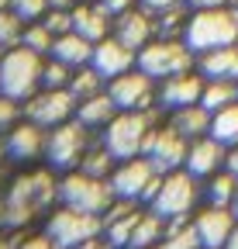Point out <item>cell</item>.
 Listing matches in <instances>:
<instances>
[{"mask_svg": "<svg viewBox=\"0 0 238 249\" xmlns=\"http://www.w3.org/2000/svg\"><path fill=\"white\" fill-rule=\"evenodd\" d=\"M107 90V80L86 62V66H79V70H73V80H69V93L76 97V104L79 101H86V97H97V93H104Z\"/></svg>", "mask_w": 238, "mask_h": 249, "instance_id": "cell-27", "label": "cell"}, {"mask_svg": "<svg viewBox=\"0 0 238 249\" xmlns=\"http://www.w3.org/2000/svg\"><path fill=\"white\" fill-rule=\"evenodd\" d=\"M235 225H238L235 211L231 208H218V204H207L193 218V229H197L204 249H224L228 239H231V232H235Z\"/></svg>", "mask_w": 238, "mask_h": 249, "instance_id": "cell-15", "label": "cell"}, {"mask_svg": "<svg viewBox=\"0 0 238 249\" xmlns=\"http://www.w3.org/2000/svg\"><path fill=\"white\" fill-rule=\"evenodd\" d=\"M169 124L183 139L193 142V139H204L207 132H211V111H207L204 104H190V107H180V111H169Z\"/></svg>", "mask_w": 238, "mask_h": 249, "instance_id": "cell-23", "label": "cell"}, {"mask_svg": "<svg viewBox=\"0 0 238 249\" xmlns=\"http://www.w3.org/2000/svg\"><path fill=\"white\" fill-rule=\"evenodd\" d=\"M11 242H14V249H55V242H52L45 232H42V235H28V239L14 232V235H11Z\"/></svg>", "mask_w": 238, "mask_h": 249, "instance_id": "cell-38", "label": "cell"}, {"mask_svg": "<svg viewBox=\"0 0 238 249\" xmlns=\"http://www.w3.org/2000/svg\"><path fill=\"white\" fill-rule=\"evenodd\" d=\"M156 124H159V107H152V111H117L107 121V128L100 132V142L107 145V152L117 163L135 160V156L145 152V142H148Z\"/></svg>", "mask_w": 238, "mask_h": 249, "instance_id": "cell-2", "label": "cell"}, {"mask_svg": "<svg viewBox=\"0 0 238 249\" xmlns=\"http://www.w3.org/2000/svg\"><path fill=\"white\" fill-rule=\"evenodd\" d=\"M162 249H204V246H200V235H197V229H193L190 218H166Z\"/></svg>", "mask_w": 238, "mask_h": 249, "instance_id": "cell-26", "label": "cell"}, {"mask_svg": "<svg viewBox=\"0 0 238 249\" xmlns=\"http://www.w3.org/2000/svg\"><path fill=\"white\" fill-rule=\"evenodd\" d=\"M21 114L28 121L42 124V128H55V124H63L76 114V97L69 90H45L42 87L38 93H32V97L21 104Z\"/></svg>", "mask_w": 238, "mask_h": 249, "instance_id": "cell-12", "label": "cell"}, {"mask_svg": "<svg viewBox=\"0 0 238 249\" xmlns=\"http://www.w3.org/2000/svg\"><path fill=\"white\" fill-rule=\"evenodd\" d=\"M231 211H235V218H238V194H235V201H231Z\"/></svg>", "mask_w": 238, "mask_h": 249, "instance_id": "cell-49", "label": "cell"}, {"mask_svg": "<svg viewBox=\"0 0 238 249\" xmlns=\"http://www.w3.org/2000/svg\"><path fill=\"white\" fill-rule=\"evenodd\" d=\"M0 249H14V242L11 239H0Z\"/></svg>", "mask_w": 238, "mask_h": 249, "instance_id": "cell-48", "label": "cell"}, {"mask_svg": "<svg viewBox=\"0 0 238 249\" xmlns=\"http://www.w3.org/2000/svg\"><path fill=\"white\" fill-rule=\"evenodd\" d=\"M238 101V83L235 80H207L204 83V93H200V104L207 107V111H221V107H228V104H235Z\"/></svg>", "mask_w": 238, "mask_h": 249, "instance_id": "cell-28", "label": "cell"}, {"mask_svg": "<svg viewBox=\"0 0 238 249\" xmlns=\"http://www.w3.org/2000/svg\"><path fill=\"white\" fill-rule=\"evenodd\" d=\"M204 76L187 70V73H176V76H166L159 80V107L162 111H180V107H190V104H200V93H204Z\"/></svg>", "mask_w": 238, "mask_h": 249, "instance_id": "cell-14", "label": "cell"}, {"mask_svg": "<svg viewBox=\"0 0 238 249\" xmlns=\"http://www.w3.org/2000/svg\"><path fill=\"white\" fill-rule=\"evenodd\" d=\"M42 21H45V28L52 31L55 38H59V35H69V31H73V11H59V7H48V14H45Z\"/></svg>", "mask_w": 238, "mask_h": 249, "instance_id": "cell-36", "label": "cell"}, {"mask_svg": "<svg viewBox=\"0 0 238 249\" xmlns=\"http://www.w3.org/2000/svg\"><path fill=\"white\" fill-rule=\"evenodd\" d=\"M224 249H238V225H235V232H231V239H228V246Z\"/></svg>", "mask_w": 238, "mask_h": 249, "instance_id": "cell-47", "label": "cell"}, {"mask_svg": "<svg viewBox=\"0 0 238 249\" xmlns=\"http://www.w3.org/2000/svg\"><path fill=\"white\" fill-rule=\"evenodd\" d=\"M48 55L63 59L66 66H73V70H79V66H86V62H90V55H94V42H86L83 35L69 31V35H59V38L52 42V52H48Z\"/></svg>", "mask_w": 238, "mask_h": 249, "instance_id": "cell-24", "label": "cell"}, {"mask_svg": "<svg viewBox=\"0 0 238 249\" xmlns=\"http://www.w3.org/2000/svg\"><path fill=\"white\" fill-rule=\"evenodd\" d=\"M138 4L148 11V14H159V11H169L176 4H183V0H138Z\"/></svg>", "mask_w": 238, "mask_h": 249, "instance_id": "cell-40", "label": "cell"}, {"mask_svg": "<svg viewBox=\"0 0 238 249\" xmlns=\"http://www.w3.org/2000/svg\"><path fill=\"white\" fill-rule=\"evenodd\" d=\"M55 201H59V180H55L52 166L14 177L11 187H7V197H4V204H7V229H14V232L24 229L38 211L52 208Z\"/></svg>", "mask_w": 238, "mask_h": 249, "instance_id": "cell-1", "label": "cell"}, {"mask_svg": "<svg viewBox=\"0 0 238 249\" xmlns=\"http://www.w3.org/2000/svg\"><path fill=\"white\" fill-rule=\"evenodd\" d=\"M11 11L24 24H32V21H42L48 14V0H11Z\"/></svg>", "mask_w": 238, "mask_h": 249, "instance_id": "cell-35", "label": "cell"}, {"mask_svg": "<svg viewBox=\"0 0 238 249\" xmlns=\"http://www.w3.org/2000/svg\"><path fill=\"white\" fill-rule=\"evenodd\" d=\"M4 52H7V49H0V59H4Z\"/></svg>", "mask_w": 238, "mask_h": 249, "instance_id": "cell-53", "label": "cell"}, {"mask_svg": "<svg viewBox=\"0 0 238 249\" xmlns=\"http://www.w3.org/2000/svg\"><path fill=\"white\" fill-rule=\"evenodd\" d=\"M162 183V173L145 160V156H135V160H121L111 173V187L117 197L125 201H138V204H152L156 191Z\"/></svg>", "mask_w": 238, "mask_h": 249, "instance_id": "cell-10", "label": "cell"}, {"mask_svg": "<svg viewBox=\"0 0 238 249\" xmlns=\"http://www.w3.org/2000/svg\"><path fill=\"white\" fill-rule=\"evenodd\" d=\"M162 235H166V218H162V214H156L152 208H148V211H142V214H138L128 249H148V246H159V242H162Z\"/></svg>", "mask_w": 238, "mask_h": 249, "instance_id": "cell-25", "label": "cell"}, {"mask_svg": "<svg viewBox=\"0 0 238 249\" xmlns=\"http://www.w3.org/2000/svg\"><path fill=\"white\" fill-rule=\"evenodd\" d=\"M7 139V156L14 163H35L45 156V139H48V128H42V124L28 121L21 114V121L14 124V128L4 135Z\"/></svg>", "mask_w": 238, "mask_h": 249, "instance_id": "cell-16", "label": "cell"}, {"mask_svg": "<svg viewBox=\"0 0 238 249\" xmlns=\"http://www.w3.org/2000/svg\"><path fill=\"white\" fill-rule=\"evenodd\" d=\"M94 145L90 139V128L86 124H79L76 118L63 121V124H55V128H48V139H45V156L42 160L59 170V173H69L79 166V160L86 156V149Z\"/></svg>", "mask_w": 238, "mask_h": 249, "instance_id": "cell-7", "label": "cell"}, {"mask_svg": "<svg viewBox=\"0 0 238 249\" xmlns=\"http://www.w3.org/2000/svg\"><path fill=\"white\" fill-rule=\"evenodd\" d=\"M52 42H55V35L45 28V21H32V24H24V38H21V45H28L32 52L48 55V52H52Z\"/></svg>", "mask_w": 238, "mask_h": 249, "instance_id": "cell-33", "label": "cell"}, {"mask_svg": "<svg viewBox=\"0 0 238 249\" xmlns=\"http://www.w3.org/2000/svg\"><path fill=\"white\" fill-rule=\"evenodd\" d=\"M197 73L204 80H235L238 83V42L197 55Z\"/></svg>", "mask_w": 238, "mask_h": 249, "instance_id": "cell-21", "label": "cell"}, {"mask_svg": "<svg viewBox=\"0 0 238 249\" xmlns=\"http://www.w3.org/2000/svg\"><path fill=\"white\" fill-rule=\"evenodd\" d=\"M197 201H200V180L180 166L173 173H162V183H159V191L148 208L162 218H190Z\"/></svg>", "mask_w": 238, "mask_h": 249, "instance_id": "cell-9", "label": "cell"}, {"mask_svg": "<svg viewBox=\"0 0 238 249\" xmlns=\"http://www.w3.org/2000/svg\"><path fill=\"white\" fill-rule=\"evenodd\" d=\"M59 201L76 208V211H86V214H104L117 201V194H114L111 180L90 177L83 170H69V173H63V180H59Z\"/></svg>", "mask_w": 238, "mask_h": 249, "instance_id": "cell-5", "label": "cell"}, {"mask_svg": "<svg viewBox=\"0 0 238 249\" xmlns=\"http://www.w3.org/2000/svg\"><path fill=\"white\" fill-rule=\"evenodd\" d=\"M238 194V177L231 170H218L214 177H207V201L218 204V208H231Z\"/></svg>", "mask_w": 238, "mask_h": 249, "instance_id": "cell-30", "label": "cell"}, {"mask_svg": "<svg viewBox=\"0 0 238 249\" xmlns=\"http://www.w3.org/2000/svg\"><path fill=\"white\" fill-rule=\"evenodd\" d=\"M79 0H48V7H59V11H73Z\"/></svg>", "mask_w": 238, "mask_h": 249, "instance_id": "cell-44", "label": "cell"}, {"mask_svg": "<svg viewBox=\"0 0 238 249\" xmlns=\"http://www.w3.org/2000/svg\"><path fill=\"white\" fill-rule=\"evenodd\" d=\"M183 42L193 55H204L211 49H224L238 42V18L231 7H211V11H190Z\"/></svg>", "mask_w": 238, "mask_h": 249, "instance_id": "cell-3", "label": "cell"}, {"mask_svg": "<svg viewBox=\"0 0 238 249\" xmlns=\"http://www.w3.org/2000/svg\"><path fill=\"white\" fill-rule=\"evenodd\" d=\"M187 149H190V139H183L173 124H156L152 135H148V142H145V152H142V156H145V160L152 163L159 173H173V170L183 166Z\"/></svg>", "mask_w": 238, "mask_h": 249, "instance_id": "cell-13", "label": "cell"}, {"mask_svg": "<svg viewBox=\"0 0 238 249\" xmlns=\"http://www.w3.org/2000/svg\"><path fill=\"white\" fill-rule=\"evenodd\" d=\"M207 135L218 139L221 145H235L238 142V101L211 114V132Z\"/></svg>", "mask_w": 238, "mask_h": 249, "instance_id": "cell-29", "label": "cell"}, {"mask_svg": "<svg viewBox=\"0 0 238 249\" xmlns=\"http://www.w3.org/2000/svg\"><path fill=\"white\" fill-rule=\"evenodd\" d=\"M135 66L159 83V80H166V76H176V73L193 70V66H197V55L190 52V45H187L183 38H162V35H156L152 42L138 52Z\"/></svg>", "mask_w": 238, "mask_h": 249, "instance_id": "cell-6", "label": "cell"}, {"mask_svg": "<svg viewBox=\"0 0 238 249\" xmlns=\"http://www.w3.org/2000/svg\"><path fill=\"white\" fill-rule=\"evenodd\" d=\"M4 160H11V156H7V139L0 135V166H4Z\"/></svg>", "mask_w": 238, "mask_h": 249, "instance_id": "cell-45", "label": "cell"}, {"mask_svg": "<svg viewBox=\"0 0 238 249\" xmlns=\"http://www.w3.org/2000/svg\"><path fill=\"white\" fill-rule=\"evenodd\" d=\"M190 11H211V7H231V0H183Z\"/></svg>", "mask_w": 238, "mask_h": 249, "instance_id": "cell-41", "label": "cell"}, {"mask_svg": "<svg viewBox=\"0 0 238 249\" xmlns=\"http://www.w3.org/2000/svg\"><path fill=\"white\" fill-rule=\"evenodd\" d=\"M148 249H162V242H159V246H148Z\"/></svg>", "mask_w": 238, "mask_h": 249, "instance_id": "cell-52", "label": "cell"}, {"mask_svg": "<svg viewBox=\"0 0 238 249\" xmlns=\"http://www.w3.org/2000/svg\"><path fill=\"white\" fill-rule=\"evenodd\" d=\"M17 121H21V104L0 93V135H7Z\"/></svg>", "mask_w": 238, "mask_h": 249, "instance_id": "cell-37", "label": "cell"}, {"mask_svg": "<svg viewBox=\"0 0 238 249\" xmlns=\"http://www.w3.org/2000/svg\"><path fill=\"white\" fill-rule=\"evenodd\" d=\"M0 229H7V204H4V197H0Z\"/></svg>", "mask_w": 238, "mask_h": 249, "instance_id": "cell-46", "label": "cell"}, {"mask_svg": "<svg viewBox=\"0 0 238 249\" xmlns=\"http://www.w3.org/2000/svg\"><path fill=\"white\" fill-rule=\"evenodd\" d=\"M107 93L117 104V111H152V107H159L156 104L159 101V83L148 73H142L138 66L107 80Z\"/></svg>", "mask_w": 238, "mask_h": 249, "instance_id": "cell-11", "label": "cell"}, {"mask_svg": "<svg viewBox=\"0 0 238 249\" xmlns=\"http://www.w3.org/2000/svg\"><path fill=\"white\" fill-rule=\"evenodd\" d=\"M231 11H235V18H238V0H231Z\"/></svg>", "mask_w": 238, "mask_h": 249, "instance_id": "cell-50", "label": "cell"}, {"mask_svg": "<svg viewBox=\"0 0 238 249\" xmlns=\"http://www.w3.org/2000/svg\"><path fill=\"white\" fill-rule=\"evenodd\" d=\"M135 59H138V52H131L125 42H117L114 35H107V38H100V42L94 45L90 66H94L104 80H114V76L135 70Z\"/></svg>", "mask_w": 238, "mask_h": 249, "instance_id": "cell-18", "label": "cell"}, {"mask_svg": "<svg viewBox=\"0 0 238 249\" xmlns=\"http://www.w3.org/2000/svg\"><path fill=\"white\" fill-rule=\"evenodd\" d=\"M69 80H73V66H66L63 59L48 55L45 66H42V87L45 90H69Z\"/></svg>", "mask_w": 238, "mask_h": 249, "instance_id": "cell-32", "label": "cell"}, {"mask_svg": "<svg viewBox=\"0 0 238 249\" xmlns=\"http://www.w3.org/2000/svg\"><path fill=\"white\" fill-rule=\"evenodd\" d=\"M111 35H114L117 42H125L131 52H142L148 42L156 38V21H152V14L138 4V7H131V11H125L121 18H114Z\"/></svg>", "mask_w": 238, "mask_h": 249, "instance_id": "cell-17", "label": "cell"}, {"mask_svg": "<svg viewBox=\"0 0 238 249\" xmlns=\"http://www.w3.org/2000/svg\"><path fill=\"white\" fill-rule=\"evenodd\" d=\"M224 156H228V145H221L218 139H211V135L193 139L190 149H187L183 170L193 173L197 180H207V177H214L218 170H224Z\"/></svg>", "mask_w": 238, "mask_h": 249, "instance_id": "cell-19", "label": "cell"}, {"mask_svg": "<svg viewBox=\"0 0 238 249\" xmlns=\"http://www.w3.org/2000/svg\"><path fill=\"white\" fill-rule=\"evenodd\" d=\"M97 4L111 14V18H121L125 11H131V7H138V0H97Z\"/></svg>", "mask_w": 238, "mask_h": 249, "instance_id": "cell-39", "label": "cell"}, {"mask_svg": "<svg viewBox=\"0 0 238 249\" xmlns=\"http://www.w3.org/2000/svg\"><path fill=\"white\" fill-rule=\"evenodd\" d=\"M4 7H11V0H0V11H4Z\"/></svg>", "mask_w": 238, "mask_h": 249, "instance_id": "cell-51", "label": "cell"}, {"mask_svg": "<svg viewBox=\"0 0 238 249\" xmlns=\"http://www.w3.org/2000/svg\"><path fill=\"white\" fill-rule=\"evenodd\" d=\"M111 28H114V18L97 4V0H79V4L73 7V31L76 35H83L86 42H100L111 35Z\"/></svg>", "mask_w": 238, "mask_h": 249, "instance_id": "cell-20", "label": "cell"}, {"mask_svg": "<svg viewBox=\"0 0 238 249\" xmlns=\"http://www.w3.org/2000/svg\"><path fill=\"white\" fill-rule=\"evenodd\" d=\"M45 235L55 242V249H76L83 242L104 235V222H100V214H86V211L63 204L45 218Z\"/></svg>", "mask_w": 238, "mask_h": 249, "instance_id": "cell-8", "label": "cell"}, {"mask_svg": "<svg viewBox=\"0 0 238 249\" xmlns=\"http://www.w3.org/2000/svg\"><path fill=\"white\" fill-rule=\"evenodd\" d=\"M117 114V104L111 101V93L104 90V93H97V97H86V101H79L76 104V121L79 124H86L90 132H104L107 128V121Z\"/></svg>", "mask_w": 238, "mask_h": 249, "instance_id": "cell-22", "label": "cell"}, {"mask_svg": "<svg viewBox=\"0 0 238 249\" xmlns=\"http://www.w3.org/2000/svg\"><path fill=\"white\" fill-rule=\"evenodd\" d=\"M21 38H24V21L11 7H4L0 11V49H14L21 45Z\"/></svg>", "mask_w": 238, "mask_h": 249, "instance_id": "cell-34", "label": "cell"}, {"mask_svg": "<svg viewBox=\"0 0 238 249\" xmlns=\"http://www.w3.org/2000/svg\"><path fill=\"white\" fill-rule=\"evenodd\" d=\"M42 66H45V55L32 52L28 45L7 49L0 59V93L24 104L32 93L42 90Z\"/></svg>", "mask_w": 238, "mask_h": 249, "instance_id": "cell-4", "label": "cell"}, {"mask_svg": "<svg viewBox=\"0 0 238 249\" xmlns=\"http://www.w3.org/2000/svg\"><path fill=\"white\" fill-rule=\"evenodd\" d=\"M76 249H111V242L97 235V239H90V242H83V246H76Z\"/></svg>", "mask_w": 238, "mask_h": 249, "instance_id": "cell-43", "label": "cell"}, {"mask_svg": "<svg viewBox=\"0 0 238 249\" xmlns=\"http://www.w3.org/2000/svg\"><path fill=\"white\" fill-rule=\"evenodd\" d=\"M224 170H231V173L238 177V142H235V145H228V156H224Z\"/></svg>", "mask_w": 238, "mask_h": 249, "instance_id": "cell-42", "label": "cell"}, {"mask_svg": "<svg viewBox=\"0 0 238 249\" xmlns=\"http://www.w3.org/2000/svg\"><path fill=\"white\" fill-rule=\"evenodd\" d=\"M114 166H117V160L107 152V145H104V142H94L90 149H86V156L79 160V166H76V170L90 173V177H104V180H111Z\"/></svg>", "mask_w": 238, "mask_h": 249, "instance_id": "cell-31", "label": "cell"}]
</instances>
